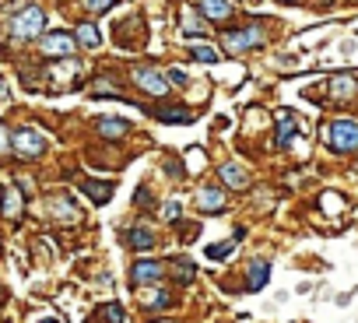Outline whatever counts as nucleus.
<instances>
[{
    "mask_svg": "<svg viewBox=\"0 0 358 323\" xmlns=\"http://www.w3.org/2000/svg\"><path fill=\"white\" fill-rule=\"evenodd\" d=\"M183 29H187V32H194V36H204V22L197 18V11L183 8Z\"/></svg>",
    "mask_w": 358,
    "mask_h": 323,
    "instance_id": "b1692460",
    "label": "nucleus"
},
{
    "mask_svg": "<svg viewBox=\"0 0 358 323\" xmlns=\"http://www.w3.org/2000/svg\"><path fill=\"white\" fill-rule=\"evenodd\" d=\"M267 278H271V264H267V260H253L250 271H246V285H250V292H260V288L267 285Z\"/></svg>",
    "mask_w": 358,
    "mask_h": 323,
    "instance_id": "ddd939ff",
    "label": "nucleus"
},
{
    "mask_svg": "<svg viewBox=\"0 0 358 323\" xmlns=\"http://www.w3.org/2000/svg\"><path fill=\"white\" fill-rule=\"evenodd\" d=\"M95 130H99L102 137H109V141H120V137L130 130V123H127V120H116V116H99V120H95Z\"/></svg>",
    "mask_w": 358,
    "mask_h": 323,
    "instance_id": "f8f14e48",
    "label": "nucleus"
},
{
    "mask_svg": "<svg viewBox=\"0 0 358 323\" xmlns=\"http://www.w3.org/2000/svg\"><path fill=\"white\" fill-rule=\"evenodd\" d=\"M43 25H46L43 8H22V11L15 15V22H11V36H15V39H36V36L43 32Z\"/></svg>",
    "mask_w": 358,
    "mask_h": 323,
    "instance_id": "f03ea898",
    "label": "nucleus"
},
{
    "mask_svg": "<svg viewBox=\"0 0 358 323\" xmlns=\"http://www.w3.org/2000/svg\"><path fill=\"white\" fill-rule=\"evenodd\" d=\"M134 201H137V204H151V194H148V190H141V194H137Z\"/></svg>",
    "mask_w": 358,
    "mask_h": 323,
    "instance_id": "72a5a7b5",
    "label": "nucleus"
},
{
    "mask_svg": "<svg viewBox=\"0 0 358 323\" xmlns=\"http://www.w3.org/2000/svg\"><path fill=\"white\" fill-rule=\"evenodd\" d=\"M295 116H292V109H281L278 113V134H274V141H278V148H288L292 141H295Z\"/></svg>",
    "mask_w": 358,
    "mask_h": 323,
    "instance_id": "9d476101",
    "label": "nucleus"
},
{
    "mask_svg": "<svg viewBox=\"0 0 358 323\" xmlns=\"http://www.w3.org/2000/svg\"><path fill=\"white\" fill-rule=\"evenodd\" d=\"M169 302V292H162V288H151V292H144V306L148 309H162Z\"/></svg>",
    "mask_w": 358,
    "mask_h": 323,
    "instance_id": "393cba45",
    "label": "nucleus"
},
{
    "mask_svg": "<svg viewBox=\"0 0 358 323\" xmlns=\"http://www.w3.org/2000/svg\"><path fill=\"white\" fill-rule=\"evenodd\" d=\"M176 278L187 285V281L194 278V264H190V260H176Z\"/></svg>",
    "mask_w": 358,
    "mask_h": 323,
    "instance_id": "cd10ccee",
    "label": "nucleus"
},
{
    "mask_svg": "<svg viewBox=\"0 0 358 323\" xmlns=\"http://www.w3.org/2000/svg\"><path fill=\"white\" fill-rule=\"evenodd\" d=\"M4 215H8V218H18V215H22V190H18V187H11V190L4 194Z\"/></svg>",
    "mask_w": 358,
    "mask_h": 323,
    "instance_id": "aec40b11",
    "label": "nucleus"
},
{
    "mask_svg": "<svg viewBox=\"0 0 358 323\" xmlns=\"http://www.w3.org/2000/svg\"><path fill=\"white\" fill-rule=\"evenodd\" d=\"M95 323H123V306H102L99 313H95Z\"/></svg>",
    "mask_w": 358,
    "mask_h": 323,
    "instance_id": "412c9836",
    "label": "nucleus"
},
{
    "mask_svg": "<svg viewBox=\"0 0 358 323\" xmlns=\"http://www.w3.org/2000/svg\"><path fill=\"white\" fill-rule=\"evenodd\" d=\"M218 180L229 187V190H246V183H250V176H246V169H239V166H232V162H225V166L218 169Z\"/></svg>",
    "mask_w": 358,
    "mask_h": 323,
    "instance_id": "9b49d317",
    "label": "nucleus"
},
{
    "mask_svg": "<svg viewBox=\"0 0 358 323\" xmlns=\"http://www.w3.org/2000/svg\"><path fill=\"white\" fill-rule=\"evenodd\" d=\"M116 0H85V8L88 11H106V8H113Z\"/></svg>",
    "mask_w": 358,
    "mask_h": 323,
    "instance_id": "7c9ffc66",
    "label": "nucleus"
},
{
    "mask_svg": "<svg viewBox=\"0 0 358 323\" xmlns=\"http://www.w3.org/2000/svg\"><path fill=\"white\" fill-rule=\"evenodd\" d=\"M323 141H327V148L351 155V151H358V123L355 120H334V123L323 127Z\"/></svg>",
    "mask_w": 358,
    "mask_h": 323,
    "instance_id": "f257e3e1",
    "label": "nucleus"
},
{
    "mask_svg": "<svg viewBox=\"0 0 358 323\" xmlns=\"http://www.w3.org/2000/svg\"><path fill=\"white\" fill-rule=\"evenodd\" d=\"M74 46H78V36H71V32H46L39 43V50L46 57H74Z\"/></svg>",
    "mask_w": 358,
    "mask_h": 323,
    "instance_id": "39448f33",
    "label": "nucleus"
},
{
    "mask_svg": "<svg viewBox=\"0 0 358 323\" xmlns=\"http://www.w3.org/2000/svg\"><path fill=\"white\" fill-rule=\"evenodd\" d=\"M134 81H137V88H144L148 95H165V92H169V78H165V71H158V67H137V71H134Z\"/></svg>",
    "mask_w": 358,
    "mask_h": 323,
    "instance_id": "423d86ee",
    "label": "nucleus"
},
{
    "mask_svg": "<svg viewBox=\"0 0 358 323\" xmlns=\"http://www.w3.org/2000/svg\"><path fill=\"white\" fill-rule=\"evenodd\" d=\"M222 43H225L229 53L239 57V53H250V50L264 46V29H260V25H250V29H239V32H225Z\"/></svg>",
    "mask_w": 358,
    "mask_h": 323,
    "instance_id": "20e7f679",
    "label": "nucleus"
},
{
    "mask_svg": "<svg viewBox=\"0 0 358 323\" xmlns=\"http://www.w3.org/2000/svg\"><path fill=\"white\" fill-rule=\"evenodd\" d=\"M43 323H57V320H43Z\"/></svg>",
    "mask_w": 358,
    "mask_h": 323,
    "instance_id": "c9c22d12",
    "label": "nucleus"
},
{
    "mask_svg": "<svg viewBox=\"0 0 358 323\" xmlns=\"http://www.w3.org/2000/svg\"><path fill=\"white\" fill-rule=\"evenodd\" d=\"M11 155V134H8V127L0 123V162H4Z\"/></svg>",
    "mask_w": 358,
    "mask_h": 323,
    "instance_id": "c85d7f7f",
    "label": "nucleus"
},
{
    "mask_svg": "<svg viewBox=\"0 0 358 323\" xmlns=\"http://www.w3.org/2000/svg\"><path fill=\"white\" fill-rule=\"evenodd\" d=\"M127 243H130L134 250L148 253V250L155 246V232H151V229H144V225H137V229H130V232H127Z\"/></svg>",
    "mask_w": 358,
    "mask_h": 323,
    "instance_id": "6ab92c4d",
    "label": "nucleus"
},
{
    "mask_svg": "<svg viewBox=\"0 0 358 323\" xmlns=\"http://www.w3.org/2000/svg\"><path fill=\"white\" fill-rule=\"evenodd\" d=\"M320 208H323L327 215H341L348 204H344V197H341V194H323V197H320Z\"/></svg>",
    "mask_w": 358,
    "mask_h": 323,
    "instance_id": "5701e85b",
    "label": "nucleus"
},
{
    "mask_svg": "<svg viewBox=\"0 0 358 323\" xmlns=\"http://www.w3.org/2000/svg\"><path fill=\"white\" fill-rule=\"evenodd\" d=\"M190 57H194V60H201V64H215V60H218V53H215V50H208V46H190Z\"/></svg>",
    "mask_w": 358,
    "mask_h": 323,
    "instance_id": "a878e982",
    "label": "nucleus"
},
{
    "mask_svg": "<svg viewBox=\"0 0 358 323\" xmlns=\"http://www.w3.org/2000/svg\"><path fill=\"white\" fill-rule=\"evenodd\" d=\"M285 4H292V0H285Z\"/></svg>",
    "mask_w": 358,
    "mask_h": 323,
    "instance_id": "4c0bfd02",
    "label": "nucleus"
},
{
    "mask_svg": "<svg viewBox=\"0 0 358 323\" xmlns=\"http://www.w3.org/2000/svg\"><path fill=\"white\" fill-rule=\"evenodd\" d=\"M155 116H158V120H165V123H190V120H194V113H190V109H158Z\"/></svg>",
    "mask_w": 358,
    "mask_h": 323,
    "instance_id": "4be33fe9",
    "label": "nucleus"
},
{
    "mask_svg": "<svg viewBox=\"0 0 358 323\" xmlns=\"http://www.w3.org/2000/svg\"><path fill=\"white\" fill-rule=\"evenodd\" d=\"M81 190H85L95 204H106V201L113 197V183H102V180H85V183H81Z\"/></svg>",
    "mask_w": 358,
    "mask_h": 323,
    "instance_id": "f3484780",
    "label": "nucleus"
},
{
    "mask_svg": "<svg viewBox=\"0 0 358 323\" xmlns=\"http://www.w3.org/2000/svg\"><path fill=\"white\" fill-rule=\"evenodd\" d=\"M92 92H95V95H99V92H109V95H120V88H116V85H113L109 78H99V81L92 85Z\"/></svg>",
    "mask_w": 358,
    "mask_h": 323,
    "instance_id": "c756f323",
    "label": "nucleus"
},
{
    "mask_svg": "<svg viewBox=\"0 0 358 323\" xmlns=\"http://www.w3.org/2000/svg\"><path fill=\"white\" fill-rule=\"evenodd\" d=\"M162 278H165V264H158V260H137L130 271L134 285H158Z\"/></svg>",
    "mask_w": 358,
    "mask_h": 323,
    "instance_id": "0eeeda50",
    "label": "nucleus"
},
{
    "mask_svg": "<svg viewBox=\"0 0 358 323\" xmlns=\"http://www.w3.org/2000/svg\"><path fill=\"white\" fill-rule=\"evenodd\" d=\"M0 201H4V190H0Z\"/></svg>",
    "mask_w": 358,
    "mask_h": 323,
    "instance_id": "e433bc0d",
    "label": "nucleus"
},
{
    "mask_svg": "<svg viewBox=\"0 0 358 323\" xmlns=\"http://www.w3.org/2000/svg\"><path fill=\"white\" fill-rule=\"evenodd\" d=\"M74 36H78V43H81L85 50H99V46H102V36H99V29H95L92 22H81V25L74 29Z\"/></svg>",
    "mask_w": 358,
    "mask_h": 323,
    "instance_id": "dca6fc26",
    "label": "nucleus"
},
{
    "mask_svg": "<svg viewBox=\"0 0 358 323\" xmlns=\"http://www.w3.org/2000/svg\"><path fill=\"white\" fill-rule=\"evenodd\" d=\"M78 71H81V64H78L74 57H64V64H57V67H53V78H57V88H64V85H71V81L78 78Z\"/></svg>",
    "mask_w": 358,
    "mask_h": 323,
    "instance_id": "2eb2a0df",
    "label": "nucleus"
},
{
    "mask_svg": "<svg viewBox=\"0 0 358 323\" xmlns=\"http://www.w3.org/2000/svg\"><path fill=\"white\" fill-rule=\"evenodd\" d=\"M50 215H53L57 222H78V208H74L67 197H53V201H50Z\"/></svg>",
    "mask_w": 358,
    "mask_h": 323,
    "instance_id": "a211bd4d",
    "label": "nucleus"
},
{
    "mask_svg": "<svg viewBox=\"0 0 358 323\" xmlns=\"http://www.w3.org/2000/svg\"><path fill=\"white\" fill-rule=\"evenodd\" d=\"M232 250H236V239H232V243H222V246H208V257H211V260H225Z\"/></svg>",
    "mask_w": 358,
    "mask_h": 323,
    "instance_id": "bb28decb",
    "label": "nucleus"
},
{
    "mask_svg": "<svg viewBox=\"0 0 358 323\" xmlns=\"http://www.w3.org/2000/svg\"><path fill=\"white\" fill-rule=\"evenodd\" d=\"M4 99H8V81L0 78V102H4Z\"/></svg>",
    "mask_w": 358,
    "mask_h": 323,
    "instance_id": "f704fd0d",
    "label": "nucleus"
},
{
    "mask_svg": "<svg viewBox=\"0 0 358 323\" xmlns=\"http://www.w3.org/2000/svg\"><path fill=\"white\" fill-rule=\"evenodd\" d=\"M201 15L211 22H225L232 15V0H201Z\"/></svg>",
    "mask_w": 358,
    "mask_h": 323,
    "instance_id": "4468645a",
    "label": "nucleus"
},
{
    "mask_svg": "<svg viewBox=\"0 0 358 323\" xmlns=\"http://www.w3.org/2000/svg\"><path fill=\"white\" fill-rule=\"evenodd\" d=\"M169 81H172V85H187L190 78H187L183 71H179V67H172V71H169Z\"/></svg>",
    "mask_w": 358,
    "mask_h": 323,
    "instance_id": "473e14b6",
    "label": "nucleus"
},
{
    "mask_svg": "<svg viewBox=\"0 0 358 323\" xmlns=\"http://www.w3.org/2000/svg\"><path fill=\"white\" fill-rule=\"evenodd\" d=\"M162 215H165V222H176V218H179V204H176V201H169Z\"/></svg>",
    "mask_w": 358,
    "mask_h": 323,
    "instance_id": "2f4dec72",
    "label": "nucleus"
},
{
    "mask_svg": "<svg viewBox=\"0 0 358 323\" xmlns=\"http://www.w3.org/2000/svg\"><path fill=\"white\" fill-rule=\"evenodd\" d=\"M11 148H15L18 158H39L46 151V137L39 130H32V127H18L11 134Z\"/></svg>",
    "mask_w": 358,
    "mask_h": 323,
    "instance_id": "7ed1b4c3",
    "label": "nucleus"
},
{
    "mask_svg": "<svg viewBox=\"0 0 358 323\" xmlns=\"http://www.w3.org/2000/svg\"><path fill=\"white\" fill-rule=\"evenodd\" d=\"M197 208H201L204 215H218V211L225 208V190H222V187H201Z\"/></svg>",
    "mask_w": 358,
    "mask_h": 323,
    "instance_id": "1a4fd4ad",
    "label": "nucleus"
},
{
    "mask_svg": "<svg viewBox=\"0 0 358 323\" xmlns=\"http://www.w3.org/2000/svg\"><path fill=\"white\" fill-rule=\"evenodd\" d=\"M327 88H330V99L334 102H351L358 95V78L355 74H334Z\"/></svg>",
    "mask_w": 358,
    "mask_h": 323,
    "instance_id": "6e6552de",
    "label": "nucleus"
}]
</instances>
